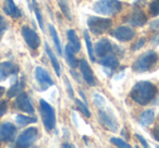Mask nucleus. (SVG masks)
<instances>
[{
    "mask_svg": "<svg viewBox=\"0 0 159 148\" xmlns=\"http://www.w3.org/2000/svg\"><path fill=\"white\" fill-rule=\"evenodd\" d=\"M99 64L109 69V70H116L119 66V60L116 57L115 53H108L105 57H102L99 60Z\"/></svg>",
    "mask_w": 159,
    "mask_h": 148,
    "instance_id": "f3484780",
    "label": "nucleus"
},
{
    "mask_svg": "<svg viewBox=\"0 0 159 148\" xmlns=\"http://www.w3.org/2000/svg\"><path fill=\"white\" fill-rule=\"evenodd\" d=\"M8 110V102L6 100H0V118L3 117Z\"/></svg>",
    "mask_w": 159,
    "mask_h": 148,
    "instance_id": "473e14b6",
    "label": "nucleus"
},
{
    "mask_svg": "<svg viewBox=\"0 0 159 148\" xmlns=\"http://www.w3.org/2000/svg\"><path fill=\"white\" fill-rule=\"evenodd\" d=\"M19 68L16 64H13L11 62H2L0 63V82L5 81L12 74H16L18 72Z\"/></svg>",
    "mask_w": 159,
    "mask_h": 148,
    "instance_id": "dca6fc26",
    "label": "nucleus"
},
{
    "mask_svg": "<svg viewBox=\"0 0 159 148\" xmlns=\"http://www.w3.org/2000/svg\"><path fill=\"white\" fill-rule=\"evenodd\" d=\"M35 78L43 91H46L47 88L53 85V81L49 75V73L45 69H43L42 66H37L35 69Z\"/></svg>",
    "mask_w": 159,
    "mask_h": 148,
    "instance_id": "9d476101",
    "label": "nucleus"
},
{
    "mask_svg": "<svg viewBox=\"0 0 159 148\" xmlns=\"http://www.w3.org/2000/svg\"><path fill=\"white\" fill-rule=\"evenodd\" d=\"M87 25L92 33L95 35H100L110 29L112 21L110 19H104L99 16H89L87 20Z\"/></svg>",
    "mask_w": 159,
    "mask_h": 148,
    "instance_id": "39448f33",
    "label": "nucleus"
},
{
    "mask_svg": "<svg viewBox=\"0 0 159 148\" xmlns=\"http://www.w3.org/2000/svg\"><path fill=\"white\" fill-rule=\"evenodd\" d=\"M94 102L97 107H102V105L105 104V100H104V97L100 96L99 94H95L94 95Z\"/></svg>",
    "mask_w": 159,
    "mask_h": 148,
    "instance_id": "72a5a7b5",
    "label": "nucleus"
},
{
    "mask_svg": "<svg viewBox=\"0 0 159 148\" xmlns=\"http://www.w3.org/2000/svg\"><path fill=\"white\" fill-rule=\"evenodd\" d=\"M159 60V56L156 51L148 50L141 55L133 63L132 70L136 73H145L150 71L157 64Z\"/></svg>",
    "mask_w": 159,
    "mask_h": 148,
    "instance_id": "f03ea898",
    "label": "nucleus"
},
{
    "mask_svg": "<svg viewBox=\"0 0 159 148\" xmlns=\"http://www.w3.org/2000/svg\"><path fill=\"white\" fill-rule=\"evenodd\" d=\"M126 22L133 26H143L147 23V16L142 10L135 9L126 19Z\"/></svg>",
    "mask_w": 159,
    "mask_h": 148,
    "instance_id": "2eb2a0df",
    "label": "nucleus"
},
{
    "mask_svg": "<svg viewBox=\"0 0 159 148\" xmlns=\"http://www.w3.org/2000/svg\"><path fill=\"white\" fill-rule=\"evenodd\" d=\"M79 63H80L79 65H80V69H81V72H82L83 78L85 80V82H86L89 85H91V86H94V85L96 84L95 76H94L93 71H92L89 62H87L85 59H81Z\"/></svg>",
    "mask_w": 159,
    "mask_h": 148,
    "instance_id": "4468645a",
    "label": "nucleus"
},
{
    "mask_svg": "<svg viewBox=\"0 0 159 148\" xmlns=\"http://www.w3.org/2000/svg\"><path fill=\"white\" fill-rule=\"evenodd\" d=\"M7 27H8V24H7V21H6V19L3 18V16H0V38H1V36L5 34Z\"/></svg>",
    "mask_w": 159,
    "mask_h": 148,
    "instance_id": "2f4dec72",
    "label": "nucleus"
},
{
    "mask_svg": "<svg viewBox=\"0 0 159 148\" xmlns=\"http://www.w3.org/2000/svg\"><path fill=\"white\" fill-rule=\"evenodd\" d=\"M84 38H85V43H86V47H87V51H89V56L91 58L92 62H95V57H94V46L91 42V37H89V34L87 31H84Z\"/></svg>",
    "mask_w": 159,
    "mask_h": 148,
    "instance_id": "a878e982",
    "label": "nucleus"
},
{
    "mask_svg": "<svg viewBox=\"0 0 159 148\" xmlns=\"http://www.w3.org/2000/svg\"><path fill=\"white\" fill-rule=\"evenodd\" d=\"M148 11L152 16H159V0H154L150 2L149 7H148Z\"/></svg>",
    "mask_w": 159,
    "mask_h": 148,
    "instance_id": "cd10ccee",
    "label": "nucleus"
},
{
    "mask_svg": "<svg viewBox=\"0 0 159 148\" xmlns=\"http://www.w3.org/2000/svg\"><path fill=\"white\" fill-rule=\"evenodd\" d=\"M59 7L61 9L63 16L68 19L69 21L72 20V16H71V10L70 7H69L68 0H59Z\"/></svg>",
    "mask_w": 159,
    "mask_h": 148,
    "instance_id": "bb28decb",
    "label": "nucleus"
},
{
    "mask_svg": "<svg viewBox=\"0 0 159 148\" xmlns=\"http://www.w3.org/2000/svg\"><path fill=\"white\" fill-rule=\"evenodd\" d=\"M5 87H2V86H0V97H2V95L5 94Z\"/></svg>",
    "mask_w": 159,
    "mask_h": 148,
    "instance_id": "ea45409f",
    "label": "nucleus"
},
{
    "mask_svg": "<svg viewBox=\"0 0 159 148\" xmlns=\"http://www.w3.org/2000/svg\"><path fill=\"white\" fill-rule=\"evenodd\" d=\"M66 80V87H68V93H69V96H70L71 98L74 97V93H73V89H72V86H71V84L69 83L68 78H64Z\"/></svg>",
    "mask_w": 159,
    "mask_h": 148,
    "instance_id": "e433bc0d",
    "label": "nucleus"
},
{
    "mask_svg": "<svg viewBox=\"0 0 159 148\" xmlns=\"http://www.w3.org/2000/svg\"><path fill=\"white\" fill-rule=\"evenodd\" d=\"M22 36L24 38L25 43L29 45L31 49H37L40 45V38L38 34L36 33L34 29H32L29 26H23L22 27Z\"/></svg>",
    "mask_w": 159,
    "mask_h": 148,
    "instance_id": "6e6552de",
    "label": "nucleus"
},
{
    "mask_svg": "<svg viewBox=\"0 0 159 148\" xmlns=\"http://www.w3.org/2000/svg\"><path fill=\"white\" fill-rule=\"evenodd\" d=\"M75 104H76V106H77V109H79L84 115H86V118H91V112H89V110L87 109L86 105L83 104L80 99H75Z\"/></svg>",
    "mask_w": 159,
    "mask_h": 148,
    "instance_id": "c85d7f7f",
    "label": "nucleus"
},
{
    "mask_svg": "<svg viewBox=\"0 0 159 148\" xmlns=\"http://www.w3.org/2000/svg\"><path fill=\"white\" fill-rule=\"evenodd\" d=\"M24 87H25V81H24V78H21V81L16 82V84L12 85V86L10 87V89L7 93V96L9 98L16 97V95H19V94L22 93V91L24 89Z\"/></svg>",
    "mask_w": 159,
    "mask_h": 148,
    "instance_id": "6ab92c4d",
    "label": "nucleus"
},
{
    "mask_svg": "<svg viewBox=\"0 0 159 148\" xmlns=\"http://www.w3.org/2000/svg\"><path fill=\"white\" fill-rule=\"evenodd\" d=\"M40 114H42L43 123L48 131H51L56 126V112L55 109L44 99L39 100Z\"/></svg>",
    "mask_w": 159,
    "mask_h": 148,
    "instance_id": "20e7f679",
    "label": "nucleus"
},
{
    "mask_svg": "<svg viewBox=\"0 0 159 148\" xmlns=\"http://www.w3.org/2000/svg\"><path fill=\"white\" fill-rule=\"evenodd\" d=\"M113 45L110 43V40L107 38H102V39L98 40L94 46V53L96 56H98L99 58L105 57L108 53H110L113 49Z\"/></svg>",
    "mask_w": 159,
    "mask_h": 148,
    "instance_id": "ddd939ff",
    "label": "nucleus"
},
{
    "mask_svg": "<svg viewBox=\"0 0 159 148\" xmlns=\"http://www.w3.org/2000/svg\"><path fill=\"white\" fill-rule=\"evenodd\" d=\"M144 44H145V38H144V37L139 38V42H137L136 44H135L134 46H133V50H137V49L142 48V47L144 46Z\"/></svg>",
    "mask_w": 159,
    "mask_h": 148,
    "instance_id": "c9c22d12",
    "label": "nucleus"
},
{
    "mask_svg": "<svg viewBox=\"0 0 159 148\" xmlns=\"http://www.w3.org/2000/svg\"><path fill=\"white\" fill-rule=\"evenodd\" d=\"M16 136V128L10 122L1 124L0 126V141L3 143L12 141Z\"/></svg>",
    "mask_w": 159,
    "mask_h": 148,
    "instance_id": "f8f14e48",
    "label": "nucleus"
},
{
    "mask_svg": "<svg viewBox=\"0 0 159 148\" xmlns=\"http://www.w3.org/2000/svg\"><path fill=\"white\" fill-rule=\"evenodd\" d=\"M135 136H136V138H139V141L142 143V145L144 146V147H148V144L146 143V141L143 138V137L141 136V135H139V134H135Z\"/></svg>",
    "mask_w": 159,
    "mask_h": 148,
    "instance_id": "4c0bfd02",
    "label": "nucleus"
},
{
    "mask_svg": "<svg viewBox=\"0 0 159 148\" xmlns=\"http://www.w3.org/2000/svg\"><path fill=\"white\" fill-rule=\"evenodd\" d=\"M33 7H34V12H35V16L37 18V22H38V25L42 29H44V23H43V16L40 14V11H39V8H38L37 3H36L35 0H33Z\"/></svg>",
    "mask_w": 159,
    "mask_h": 148,
    "instance_id": "c756f323",
    "label": "nucleus"
},
{
    "mask_svg": "<svg viewBox=\"0 0 159 148\" xmlns=\"http://www.w3.org/2000/svg\"><path fill=\"white\" fill-rule=\"evenodd\" d=\"M38 137V131L36 128H29L25 131H23L22 134L19 135V137L16 138V146L21 148H26L31 147Z\"/></svg>",
    "mask_w": 159,
    "mask_h": 148,
    "instance_id": "423d86ee",
    "label": "nucleus"
},
{
    "mask_svg": "<svg viewBox=\"0 0 159 148\" xmlns=\"http://www.w3.org/2000/svg\"><path fill=\"white\" fill-rule=\"evenodd\" d=\"M98 114H99V120H100V122H102V126H105V128L108 131H110V132H117L118 128H119V124H118L115 115H113L110 111L99 110Z\"/></svg>",
    "mask_w": 159,
    "mask_h": 148,
    "instance_id": "0eeeda50",
    "label": "nucleus"
},
{
    "mask_svg": "<svg viewBox=\"0 0 159 148\" xmlns=\"http://www.w3.org/2000/svg\"><path fill=\"white\" fill-rule=\"evenodd\" d=\"M152 137H154V138L159 143V124H157V125L152 128Z\"/></svg>",
    "mask_w": 159,
    "mask_h": 148,
    "instance_id": "f704fd0d",
    "label": "nucleus"
},
{
    "mask_svg": "<svg viewBox=\"0 0 159 148\" xmlns=\"http://www.w3.org/2000/svg\"><path fill=\"white\" fill-rule=\"evenodd\" d=\"M45 48H46V52H47V55H48L49 59H50V61H51V64H52L53 69H55V71H56V74H57V76H60L61 75V68H60L59 61H58V59L56 58L55 53L52 52L50 47H49L47 44L45 45Z\"/></svg>",
    "mask_w": 159,
    "mask_h": 148,
    "instance_id": "412c9836",
    "label": "nucleus"
},
{
    "mask_svg": "<svg viewBox=\"0 0 159 148\" xmlns=\"http://www.w3.org/2000/svg\"><path fill=\"white\" fill-rule=\"evenodd\" d=\"M155 120V113L152 110H146L139 117V123L143 126H148L154 122Z\"/></svg>",
    "mask_w": 159,
    "mask_h": 148,
    "instance_id": "4be33fe9",
    "label": "nucleus"
},
{
    "mask_svg": "<svg viewBox=\"0 0 159 148\" xmlns=\"http://www.w3.org/2000/svg\"><path fill=\"white\" fill-rule=\"evenodd\" d=\"M16 121L19 125H27V124L35 123L37 121V119L34 117H26V115L22 114H16Z\"/></svg>",
    "mask_w": 159,
    "mask_h": 148,
    "instance_id": "b1692460",
    "label": "nucleus"
},
{
    "mask_svg": "<svg viewBox=\"0 0 159 148\" xmlns=\"http://www.w3.org/2000/svg\"><path fill=\"white\" fill-rule=\"evenodd\" d=\"M62 147H70V148H74L75 146L72 144H62Z\"/></svg>",
    "mask_w": 159,
    "mask_h": 148,
    "instance_id": "58836bf2",
    "label": "nucleus"
},
{
    "mask_svg": "<svg viewBox=\"0 0 159 148\" xmlns=\"http://www.w3.org/2000/svg\"><path fill=\"white\" fill-rule=\"evenodd\" d=\"M66 61H68L69 65L71 68H76L79 65V62H77L76 58H75V50L73 49V47L70 44H68L66 46Z\"/></svg>",
    "mask_w": 159,
    "mask_h": 148,
    "instance_id": "aec40b11",
    "label": "nucleus"
},
{
    "mask_svg": "<svg viewBox=\"0 0 159 148\" xmlns=\"http://www.w3.org/2000/svg\"><path fill=\"white\" fill-rule=\"evenodd\" d=\"M93 8L96 13L112 16L122 10V3L118 0H98Z\"/></svg>",
    "mask_w": 159,
    "mask_h": 148,
    "instance_id": "7ed1b4c3",
    "label": "nucleus"
},
{
    "mask_svg": "<svg viewBox=\"0 0 159 148\" xmlns=\"http://www.w3.org/2000/svg\"><path fill=\"white\" fill-rule=\"evenodd\" d=\"M3 10H5V12L8 16L13 19H19L22 16L21 11L19 10V8L14 5L13 0H6L5 5H3Z\"/></svg>",
    "mask_w": 159,
    "mask_h": 148,
    "instance_id": "a211bd4d",
    "label": "nucleus"
},
{
    "mask_svg": "<svg viewBox=\"0 0 159 148\" xmlns=\"http://www.w3.org/2000/svg\"><path fill=\"white\" fill-rule=\"evenodd\" d=\"M14 107L25 113H30V114L34 113V107L32 106L31 101H30L29 96L23 92L16 96V99L14 101Z\"/></svg>",
    "mask_w": 159,
    "mask_h": 148,
    "instance_id": "9b49d317",
    "label": "nucleus"
},
{
    "mask_svg": "<svg viewBox=\"0 0 159 148\" xmlns=\"http://www.w3.org/2000/svg\"><path fill=\"white\" fill-rule=\"evenodd\" d=\"M110 35L120 42H130L135 37V31L128 26H119L111 31Z\"/></svg>",
    "mask_w": 159,
    "mask_h": 148,
    "instance_id": "1a4fd4ad",
    "label": "nucleus"
},
{
    "mask_svg": "<svg viewBox=\"0 0 159 148\" xmlns=\"http://www.w3.org/2000/svg\"><path fill=\"white\" fill-rule=\"evenodd\" d=\"M66 36H68L70 45L73 47L75 52L80 51V49H81V43H80V39H79V37H77L76 33H75L73 29H69V31L66 32Z\"/></svg>",
    "mask_w": 159,
    "mask_h": 148,
    "instance_id": "5701e85b",
    "label": "nucleus"
},
{
    "mask_svg": "<svg viewBox=\"0 0 159 148\" xmlns=\"http://www.w3.org/2000/svg\"><path fill=\"white\" fill-rule=\"evenodd\" d=\"M49 29H50V35H51V38L53 39L55 42V45H56V48H57V51L59 52V55L61 56L62 55V48H61V43H60V39H59V36L57 34V31L56 29L52 26V25H49Z\"/></svg>",
    "mask_w": 159,
    "mask_h": 148,
    "instance_id": "393cba45",
    "label": "nucleus"
},
{
    "mask_svg": "<svg viewBox=\"0 0 159 148\" xmlns=\"http://www.w3.org/2000/svg\"><path fill=\"white\" fill-rule=\"evenodd\" d=\"M157 92H158V88L154 83L148 82V81H141L133 86L130 93V97L136 104L141 106H146L154 99Z\"/></svg>",
    "mask_w": 159,
    "mask_h": 148,
    "instance_id": "f257e3e1",
    "label": "nucleus"
},
{
    "mask_svg": "<svg viewBox=\"0 0 159 148\" xmlns=\"http://www.w3.org/2000/svg\"><path fill=\"white\" fill-rule=\"evenodd\" d=\"M110 141L113 144V145L118 146V147H122V148H129V147H131V146L129 145L128 143H125V141H122V139H120V138H116V137H112V138L110 139Z\"/></svg>",
    "mask_w": 159,
    "mask_h": 148,
    "instance_id": "7c9ffc66",
    "label": "nucleus"
}]
</instances>
